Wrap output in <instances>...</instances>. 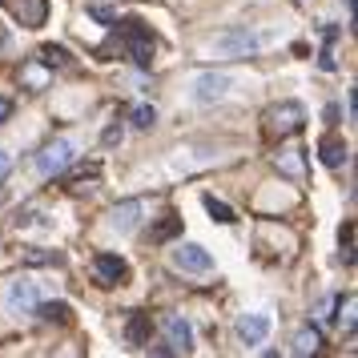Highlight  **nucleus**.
<instances>
[{
  "label": "nucleus",
  "mask_w": 358,
  "mask_h": 358,
  "mask_svg": "<svg viewBox=\"0 0 358 358\" xmlns=\"http://www.w3.org/2000/svg\"><path fill=\"white\" fill-rule=\"evenodd\" d=\"M24 258L33 262V266H45V262H52V266H61V254H41V250H29Z\"/></svg>",
  "instance_id": "4be33fe9"
},
{
  "label": "nucleus",
  "mask_w": 358,
  "mask_h": 358,
  "mask_svg": "<svg viewBox=\"0 0 358 358\" xmlns=\"http://www.w3.org/2000/svg\"><path fill=\"white\" fill-rule=\"evenodd\" d=\"M117 24V41L129 49L133 65L137 69H149L153 65V52H157V36H153V29L149 24H141V20H113Z\"/></svg>",
  "instance_id": "f257e3e1"
},
{
  "label": "nucleus",
  "mask_w": 358,
  "mask_h": 358,
  "mask_svg": "<svg viewBox=\"0 0 358 358\" xmlns=\"http://www.w3.org/2000/svg\"><path fill=\"white\" fill-rule=\"evenodd\" d=\"M318 157H322V165H330V169H342L346 157H350V149H346V141H338V137H326L322 145H318Z\"/></svg>",
  "instance_id": "f8f14e48"
},
{
  "label": "nucleus",
  "mask_w": 358,
  "mask_h": 358,
  "mask_svg": "<svg viewBox=\"0 0 358 358\" xmlns=\"http://www.w3.org/2000/svg\"><path fill=\"white\" fill-rule=\"evenodd\" d=\"M101 145H121V121H113L109 129L101 133Z\"/></svg>",
  "instance_id": "5701e85b"
},
{
  "label": "nucleus",
  "mask_w": 358,
  "mask_h": 358,
  "mask_svg": "<svg viewBox=\"0 0 358 358\" xmlns=\"http://www.w3.org/2000/svg\"><path fill=\"white\" fill-rule=\"evenodd\" d=\"M206 213H210L213 222H222V226H229V222H234V210H229L226 201H222V197H206Z\"/></svg>",
  "instance_id": "6ab92c4d"
},
{
  "label": "nucleus",
  "mask_w": 358,
  "mask_h": 358,
  "mask_svg": "<svg viewBox=\"0 0 358 358\" xmlns=\"http://www.w3.org/2000/svg\"><path fill=\"white\" fill-rule=\"evenodd\" d=\"M36 302H41V298H36V286L29 278H17V282L8 286V310H13V314H33Z\"/></svg>",
  "instance_id": "9d476101"
},
{
  "label": "nucleus",
  "mask_w": 358,
  "mask_h": 358,
  "mask_svg": "<svg viewBox=\"0 0 358 358\" xmlns=\"http://www.w3.org/2000/svg\"><path fill=\"white\" fill-rule=\"evenodd\" d=\"M8 13L24 24V29H41L45 17H49V0H4Z\"/></svg>",
  "instance_id": "6e6552de"
},
{
  "label": "nucleus",
  "mask_w": 358,
  "mask_h": 358,
  "mask_svg": "<svg viewBox=\"0 0 358 358\" xmlns=\"http://www.w3.org/2000/svg\"><path fill=\"white\" fill-rule=\"evenodd\" d=\"M145 210L141 201H129V206H121V210H113V226L117 229H133L137 226V213Z\"/></svg>",
  "instance_id": "a211bd4d"
},
{
  "label": "nucleus",
  "mask_w": 358,
  "mask_h": 358,
  "mask_svg": "<svg viewBox=\"0 0 358 358\" xmlns=\"http://www.w3.org/2000/svg\"><path fill=\"white\" fill-rule=\"evenodd\" d=\"M93 274H97L101 286H121V282H129V266H125L121 254H97Z\"/></svg>",
  "instance_id": "0eeeda50"
},
{
  "label": "nucleus",
  "mask_w": 358,
  "mask_h": 358,
  "mask_svg": "<svg viewBox=\"0 0 358 358\" xmlns=\"http://www.w3.org/2000/svg\"><path fill=\"white\" fill-rule=\"evenodd\" d=\"M125 338L133 346H149V338H153V318L149 314H133L129 326H125Z\"/></svg>",
  "instance_id": "4468645a"
},
{
  "label": "nucleus",
  "mask_w": 358,
  "mask_h": 358,
  "mask_svg": "<svg viewBox=\"0 0 358 358\" xmlns=\"http://www.w3.org/2000/svg\"><path fill=\"white\" fill-rule=\"evenodd\" d=\"M8 169H13V157H8V153H4V149H0V181L8 178Z\"/></svg>",
  "instance_id": "a878e982"
},
{
  "label": "nucleus",
  "mask_w": 358,
  "mask_h": 358,
  "mask_svg": "<svg viewBox=\"0 0 358 358\" xmlns=\"http://www.w3.org/2000/svg\"><path fill=\"white\" fill-rule=\"evenodd\" d=\"M326 125H338V105H326Z\"/></svg>",
  "instance_id": "bb28decb"
},
{
  "label": "nucleus",
  "mask_w": 358,
  "mask_h": 358,
  "mask_svg": "<svg viewBox=\"0 0 358 358\" xmlns=\"http://www.w3.org/2000/svg\"><path fill=\"white\" fill-rule=\"evenodd\" d=\"M173 266H178V270H185V274H210L213 258H210V250H206V245L185 242V245H178V250H173Z\"/></svg>",
  "instance_id": "423d86ee"
},
{
  "label": "nucleus",
  "mask_w": 358,
  "mask_h": 358,
  "mask_svg": "<svg viewBox=\"0 0 358 358\" xmlns=\"http://www.w3.org/2000/svg\"><path fill=\"white\" fill-rule=\"evenodd\" d=\"M318 65H322L326 73H334V69H338V61H334V52H330V49H322V57H318Z\"/></svg>",
  "instance_id": "b1692460"
},
{
  "label": "nucleus",
  "mask_w": 358,
  "mask_h": 358,
  "mask_svg": "<svg viewBox=\"0 0 358 358\" xmlns=\"http://www.w3.org/2000/svg\"><path fill=\"white\" fill-rule=\"evenodd\" d=\"M33 314L41 318V322H52V326H65L69 318H73V310H69V302H36Z\"/></svg>",
  "instance_id": "ddd939ff"
},
{
  "label": "nucleus",
  "mask_w": 358,
  "mask_h": 358,
  "mask_svg": "<svg viewBox=\"0 0 358 358\" xmlns=\"http://www.w3.org/2000/svg\"><path fill=\"white\" fill-rule=\"evenodd\" d=\"M302 125H306L302 105H298V101H282V105H274V109L266 113V125H262V129H266V137H278V141H282V137L298 133Z\"/></svg>",
  "instance_id": "f03ea898"
},
{
  "label": "nucleus",
  "mask_w": 358,
  "mask_h": 358,
  "mask_svg": "<svg viewBox=\"0 0 358 358\" xmlns=\"http://www.w3.org/2000/svg\"><path fill=\"white\" fill-rule=\"evenodd\" d=\"M41 65L45 69H73V57H69V49H61V45H45V49H41Z\"/></svg>",
  "instance_id": "f3484780"
},
{
  "label": "nucleus",
  "mask_w": 358,
  "mask_h": 358,
  "mask_svg": "<svg viewBox=\"0 0 358 358\" xmlns=\"http://www.w3.org/2000/svg\"><path fill=\"white\" fill-rule=\"evenodd\" d=\"M258 49H262V36L250 33V29H229V33L210 41V52H222V57H254Z\"/></svg>",
  "instance_id": "7ed1b4c3"
},
{
  "label": "nucleus",
  "mask_w": 358,
  "mask_h": 358,
  "mask_svg": "<svg viewBox=\"0 0 358 358\" xmlns=\"http://www.w3.org/2000/svg\"><path fill=\"white\" fill-rule=\"evenodd\" d=\"M165 342L178 350V355H185V350H194V326L185 322V318H165Z\"/></svg>",
  "instance_id": "9b49d317"
},
{
  "label": "nucleus",
  "mask_w": 358,
  "mask_h": 358,
  "mask_svg": "<svg viewBox=\"0 0 358 358\" xmlns=\"http://www.w3.org/2000/svg\"><path fill=\"white\" fill-rule=\"evenodd\" d=\"M178 234H181V217H178V213H165L162 222L149 229V242H153V245H165V242H173Z\"/></svg>",
  "instance_id": "2eb2a0df"
},
{
  "label": "nucleus",
  "mask_w": 358,
  "mask_h": 358,
  "mask_svg": "<svg viewBox=\"0 0 358 358\" xmlns=\"http://www.w3.org/2000/svg\"><path fill=\"white\" fill-rule=\"evenodd\" d=\"M234 330H238V338H242L245 346H262L266 334H270V318H266V314H242Z\"/></svg>",
  "instance_id": "1a4fd4ad"
},
{
  "label": "nucleus",
  "mask_w": 358,
  "mask_h": 358,
  "mask_svg": "<svg viewBox=\"0 0 358 358\" xmlns=\"http://www.w3.org/2000/svg\"><path fill=\"white\" fill-rule=\"evenodd\" d=\"M69 162H73V141L57 137L52 145H45L36 153V173H41V178H52V173H61Z\"/></svg>",
  "instance_id": "20e7f679"
},
{
  "label": "nucleus",
  "mask_w": 358,
  "mask_h": 358,
  "mask_svg": "<svg viewBox=\"0 0 358 358\" xmlns=\"http://www.w3.org/2000/svg\"><path fill=\"white\" fill-rule=\"evenodd\" d=\"M338 242H342V258H346V262H355V226H350V222L342 226Z\"/></svg>",
  "instance_id": "412c9836"
},
{
  "label": "nucleus",
  "mask_w": 358,
  "mask_h": 358,
  "mask_svg": "<svg viewBox=\"0 0 358 358\" xmlns=\"http://www.w3.org/2000/svg\"><path fill=\"white\" fill-rule=\"evenodd\" d=\"M322 350V334L306 326V330H298V338H294V355H318Z\"/></svg>",
  "instance_id": "dca6fc26"
},
{
  "label": "nucleus",
  "mask_w": 358,
  "mask_h": 358,
  "mask_svg": "<svg viewBox=\"0 0 358 358\" xmlns=\"http://www.w3.org/2000/svg\"><path fill=\"white\" fill-rule=\"evenodd\" d=\"M89 13H93V17L101 20V24H113V20H117L113 13H109V8H89Z\"/></svg>",
  "instance_id": "393cba45"
},
{
  "label": "nucleus",
  "mask_w": 358,
  "mask_h": 358,
  "mask_svg": "<svg viewBox=\"0 0 358 358\" xmlns=\"http://www.w3.org/2000/svg\"><path fill=\"white\" fill-rule=\"evenodd\" d=\"M229 85H234L229 73H201V77H194V101L197 105H213V101H222L229 93Z\"/></svg>",
  "instance_id": "39448f33"
},
{
  "label": "nucleus",
  "mask_w": 358,
  "mask_h": 358,
  "mask_svg": "<svg viewBox=\"0 0 358 358\" xmlns=\"http://www.w3.org/2000/svg\"><path fill=\"white\" fill-rule=\"evenodd\" d=\"M8 113H13V101L0 97V121H8Z\"/></svg>",
  "instance_id": "cd10ccee"
},
{
  "label": "nucleus",
  "mask_w": 358,
  "mask_h": 358,
  "mask_svg": "<svg viewBox=\"0 0 358 358\" xmlns=\"http://www.w3.org/2000/svg\"><path fill=\"white\" fill-rule=\"evenodd\" d=\"M129 121H133V125H137V129H149V125L157 121V109H153V105H133Z\"/></svg>",
  "instance_id": "aec40b11"
}]
</instances>
